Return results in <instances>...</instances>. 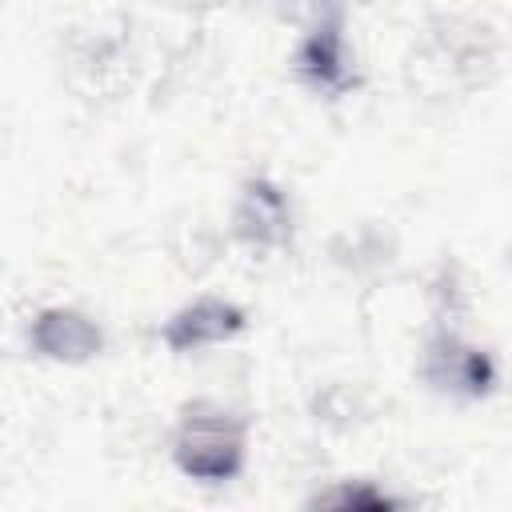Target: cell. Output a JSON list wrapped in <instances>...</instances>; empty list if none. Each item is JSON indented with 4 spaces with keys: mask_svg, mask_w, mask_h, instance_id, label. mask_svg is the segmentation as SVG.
<instances>
[{
    "mask_svg": "<svg viewBox=\"0 0 512 512\" xmlns=\"http://www.w3.org/2000/svg\"><path fill=\"white\" fill-rule=\"evenodd\" d=\"M172 456L184 476L228 480L244 464V424L216 404H192L176 428Z\"/></svg>",
    "mask_w": 512,
    "mask_h": 512,
    "instance_id": "1",
    "label": "cell"
},
{
    "mask_svg": "<svg viewBox=\"0 0 512 512\" xmlns=\"http://www.w3.org/2000/svg\"><path fill=\"white\" fill-rule=\"evenodd\" d=\"M240 328H244V312L236 304H228V300H196V304L180 308L164 324V344L172 352H188V348L232 340Z\"/></svg>",
    "mask_w": 512,
    "mask_h": 512,
    "instance_id": "2",
    "label": "cell"
},
{
    "mask_svg": "<svg viewBox=\"0 0 512 512\" xmlns=\"http://www.w3.org/2000/svg\"><path fill=\"white\" fill-rule=\"evenodd\" d=\"M32 344L44 356H52V360L80 364V360H92L100 352L104 336H100V328L84 312H76V308H48L32 324Z\"/></svg>",
    "mask_w": 512,
    "mask_h": 512,
    "instance_id": "3",
    "label": "cell"
},
{
    "mask_svg": "<svg viewBox=\"0 0 512 512\" xmlns=\"http://www.w3.org/2000/svg\"><path fill=\"white\" fill-rule=\"evenodd\" d=\"M232 224H236V236L244 244H280L288 236V204H284V192L268 180H248L244 192H240V204L232 212Z\"/></svg>",
    "mask_w": 512,
    "mask_h": 512,
    "instance_id": "4",
    "label": "cell"
},
{
    "mask_svg": "<svg viewBox=\"0 0 512 512\" xmlns=\"http://www.w3.org/2000/svg\"><path fill=\"white\" fill-rule=\"evenodd\" d=\"M300 72L324 88V92H336V88H348V68H344V40H340V28L336 24H324L316 28L304 48H300Z\"/></svg>",
    "mask_w": 512,
    "mask_h": 512,
    "instance_id": "5",
    "label": "cell"
},
{
    "mask_svg": "<svg viewBox=\"0 0 512 512\" xmlns=\"http://www.w3.org/2000/svg\"><path fill=\"white\" fill-rule=\"evenodd\" d=\"M316 504H336V508H364V504H372V508H380V504H388V496L368 492V488H340L332 496H320Z\"/></svg>",
    "mask_w": 512,
    "mask_h": 512,
    "instance_id": "6",
    "label": "cell"
}]
</instances>
